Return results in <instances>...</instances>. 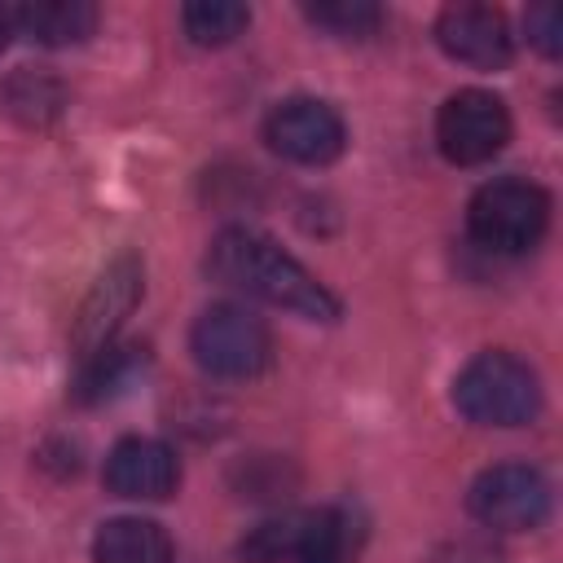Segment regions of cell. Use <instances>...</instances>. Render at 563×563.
I'll return each instance as SVG.
<instances>
[{
	"label": "cell",
	"mask_w": 563,
	"mask_h": 563,
	"mask_svg": "<svg viewBox=\"0 0 563 563\" xmlns=\"http://www.w3.org/2000/svg\"><path fill=\"white\" fill-rule=\"evenodd\" d=\"M207 268L216 282L264 299L273 308H286L295 317L308 321H339V299L330 295L325 282H317V273H308L290 251H282L268 233H255L246 224L220 229L207 255Z\"/></svg>",
	"instance_id": "cell-1"
},
{
	"label": "cell",
	"mask_w": 563,
	"mask_h": 563,
	"mask_svg": "<svg viewBox=\"0 0 563 563\" xmlns=\"http://www.w3.org/2000/svg\"><path fill=\"white\" fill-rule=\"evenodd\" d=\"M453 405L479 427H523L541 409V383L515 352H479L453 378Z\"/></svg>",
	"instance_id": "cell-2"
},
{
	"label": "cell",
	"mask_w": 563,
	"mask_h": 563,
	"mask_svg": "<svg viewBox=\"0 0 563 563\" xmlns=\"http://www.w3.org/2000/svg\"><path fill=\"white\" fill-rule=\"evenodd\" d=\"M466 229L493 255H523L550 229V194L523 176L488 180L466 207Z\"/></svg>",
	"instance_id": "cell-3"
},
{
	"label": "cell",
	"mask_w": 563,
	"mask_h": 563,
	"mask_svg": "<svg viewBox=\"0 0 563 563\" xmlns=\"http://www.w3.org/2000/svg\"><path fill=\"white\" fill-rule=\"evenodd\" d=\"M194 361L216 378H255L273 361L268 325L242 303H211L189 330Z\"/></svg>",
	"instance_id": "cell-4"
},
{
	"label": "cell",
	"mask_w": 563,
	"mask_h": 563,
	"mask_svg": "<svg viewBox=\"0 0 563 563\" xmlns=\"http://www.w3.org/2000/svg\"><path fill=\"white\" fill-rule=\"evenodd\" d=\"M466 510L493 532H532L550 519V484L528 462H497L471 479Z\"/></svg>",
	"instance_id": "cell-5"
},
{
	"label": "cell",
	"mask_w": 563,
	"mask_h": 563,
	"mask_svg": "<svg viewBox=\"0 0 563 563\" xmlns=\"http://www.w3.org/2000/svg\"><path fill=\"white\" fill-rule=\"evenodd\" d=\"M510 141V110L488 88L453 92L435 114V145L457 167H479Z\"/></svg>",
	"instance_id": "cell-6"
},
{
	"label": "cell",
	"mask_w": 563,
	"mask_h": 563,
	"mask_svg": "<svg viewBox=\"0 0 563 563\" xmlns=\"http://www.w3.org/2000/svg\"><path fill=\"white\" fill-rule=\"evenodd\" d=\"M141 282H145V273H141V260L132 251H119L101 268V277L84 295V303L75 312V330H70V343H75L79 361H88V356H97V352H106L114 343L119 325L141 303V290H145Z\"/></svg>",
	"instance_id": "cell-7"
},
{
	"label": "cell",
	"mask_w": 563,
	"mask_h": 563,
	"mask_svg": "<svg viewBox=\"0 0 563 563\" xmlns=\"http://www.w3.org/2000/svg\"><path fill=\"white\" fill-rule=\"evenodd\" d=\"M264 141L290 158V163H303V167H325L343 154L347 145V128L339 119L334 106L317 101V97H286L268 110L264 119Z\"/></svg>",
	"instance_id": "cell-8"
},
{
	"label": "cell",
	"mask_w": 563,
	"mask_h": 563,
	"mask_svg": "<svg viewBox=\"0 0 563 563\" xmlns=\"http://www.w3.org/2000/svg\"><path fill=\"white\" fill-rule=\"evenodd\" d=\"M435 44L475 70H501L515 53V35L506 26V13L493 4H449L435 18Z\"/></svg>",
	"instance_id": "cell-9"
},
{
	"label": "cell",
	"mask_w": 563,
	"mask_h": 563,
	"mask_svg": "<svg viewBox=\"0 0 563 563\" xmlns=\"http://www.w3.org/2000/svg\"><path fill=\"white\" fill-rule=\"evenodd\" d=\"M101 479H106V488L114 497H128V501H163L180 484V462H176V453L163 440L128 435V440H119L110 449Z\"/></svg>",
	"instance_id": "cell-10"
},
{
	"label": "cell",
	"mask_w": 563,
	"mask_h": 563,
	"mask_svg": "<svg viewBox=\"0 0 563 563\" xmlns=\"http://www.w3.org/2000/svg\"><path fill=\"white\" fill-rule=\"evenodd\" d=\"M92 563H172V537L141 515L106 519L92 537Z\"/></svg>",
	"instance_id": "cell-11"
},
{
	"label": "cell",
	"mask_w": 563,
	"mask_h": 563,
	"mask_svg": "<svg viewBox=\"0 0 563 563\" xmlns=\"http://www.w3.org/2000/svg\"><path fill=\"white\" fill-rule=\"evenodd\" d=\"M13 26L22 35H31L35 44L62 48V44H79L97 31V4L88 0H35L13 9Z\"/></svg>",
	"instance_id": "cell-12"
},
{
	"label": "cell",
	"mask_w": 563,
	"mask_h": 563,
	"mask_svg": "<svg viewBox=\"0 0 563 563\" xmlns=\"http://www.w3.org/2000/svg\"><path fill=\"white\" fill-rule=\"evenodd\" d=\"M251 22V9L238 0H194L180 9V26L198 48H220L233 44Z\"/></svg>",
	"instance_id": "cell-13"
},
{
	"label": "cell",
	"mask_w": 563,
	"mask_h": 563,
	"mask_svg": "<svg viewBox=\"0 0 563 563\" xmlns=\"http://www.w3.org/2000/svg\"><path fill=\"white\" fill-rule=\"evenodd\" d=\"M303 528H308V510H290L277 515L260 528H251L238 545L242 563H295L299 545H303Z\"/></svg>",
	"instance_id": "cell-14"
},
{
	"label": "cell",
	"mask_w": 563,
	"mask_h": 563,
	"mask_svg": "<svg viewBox=\"0 0 563 563\" xmlns=\"http://www.w3.org/2000/svg\"><path fill=\"white\" fill-rule=\"evenodd\" d=\"M303 18L339 40H365L383 26V9L374 0H317L303 4Z\"/></svg>",
	"instance_id": "cell-15"
},
{
	"label": "cell",
	"mask_w": 563,
	"mask_h": 563,
	"mask_svg": "<svg viewBox=\"0 0 563 563\" xmlns=\"http://www.w3.org/2000/svg\"><path fill=\"white\" fill-rule=\"evenodd\" d=\"M295 563H347V515L330 506L308 510V528Z\"/></svg>",
	"instance_id": "cell-16"
},
{
	"label": "cell",
	"mask_w": 563,
	"mask_h": 563,
	"mask_svg": "<svg viewBox=\"0 0 563 563\" xmlns=\"http://www.w3.org/2000/svg\"><path fill=\"white\" fill-rule=\"evenodd\" d=\"M18 88H26V97H18V92H9V110L13 114H22L26 123H44V119H53L57 110H62V88L53 84V79H44V75H18L13 79Z\"/></svg>",
	"instance_id": "cell-17"
},
{
	"label": "cell",
	"mask_w": 563,
	"mask_h": 563,
	"mask_svg": "<svg viewBox=\"0 0 563 563\" xmlns=\"http://www.w3.org/2000/svg\"><path fill=\"white\" fill-rule=\"evenodd\" d=\"M523 31H528V44L541 57H559L563 53V18H559L554 4H532L523 13Z\"/></svg>",
	"instance_id": "cell-18"
},
{
	"label": "cell",
	"mask_w": 563,
	"mask_h": 563,
	"mask_svg": "<svg viewBox=\"0 0 563 563\" xmlns=\"http://www.w3.org/2000/svg\"><path fill=\"white\" fill-rule=\"evenodd\" d=\"M13 31H18V26H13V9H4V4H0V48L9 44V35H13Z\"/></svg>",
	"instance_id": "cell-19"
}]
</instances>
